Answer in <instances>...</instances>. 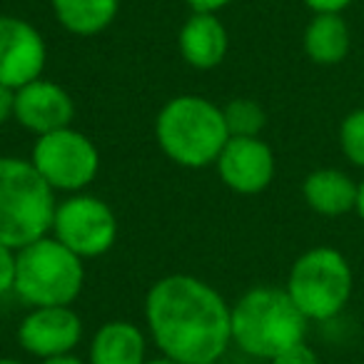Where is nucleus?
<instances>
[{
  "mask_svg": "<svg viewBox=\"0 0 364 364\" xmlns=\"http://www.w3.org/2000/svg\"><path fill=\"white\" fill-rule=\"evenodd\" d=\"M145 319L162 357L215 364L232 342V307L193 274H167L145 297Z\"/></svg>",
  "mask_w": 364,
  "mask_h": 364,
  "instance_id": "f257e3e1",
  "label": "nucleus"
},
{
  "mask_svg": "<svg viewBox=\"0 0 364 364\" xmlns=\"http://www.w3.org/2000/svg\"><path fill=\"white\" fill-rule=\"evenodd\" d=\"M155 135L172 162L193 170L215 165L230 140L223 107L200 95L167 100L157 112Z\"/></svg>",
  "mask_w": 364,
  "mask_h": 364,
  "instance_id": "f03ea898",
  "label": "nucleus"
},
{
  "mask_svg": "<svg viewBox=\"0 0 364 364\" xmlns=\"http://www.w3.org/2000/svg\"><path fill=\"white\" fill-rule=\"evenodd\" d=\"M55 210V190L31 160L0 157V245L18 252L46 237Z\"/></svg>",
  "mask_w": 364,
  "mask_h": 364,
  "instance_id": "7ed1b4c3",
  "label": "nucleus"
},
{
  "mask_svg": "<svg viewBox=\"0 0 364 364\" xmlns=\"http://www.w3.org/2000/svg\"><path fill=\"white\" fill-rule=\"evenodd\" d=\"M309 319L287 289L255 287L232 307V342L259 359H274L292 344L304 342Z\"/></svg>",
  "mask_w": 364,
  "mask_h": 364,
  "instance_id": "20e7f679",
  "label": "nucleus"
},
{
  "mask_svg": "<svg viewBox=\"0 0 364 364\" xmlns=\"http://www.w3.org/2000/svg\"><path fill=\"white\" fill-rule=\"evenodd\" d=\"M82 257L55 237H41L18 250L13 292L31 307H70L82 292Z\"/></svg>",
  "mask_w": 364,
  "mask_h": 364,
  "instance_id": "39448f33",
  "label": "nucleus"
},
{
  "mask_svg": "<svg viewBox=\"0 0 364 364\" xmlns=\"http://www.w3.org/2000/svg\"><path fill=\"white\" fill-rule=\"evenodd\" d=\"M284 289L304 317L324 322L337 317L352 297V267L332 247L307 250L292 264Z\"/></svg>",
  "mask_w": 364,
  "mask_h": 364,
  "instance_id": "423d86ee",
  "label": "nucleus"
},
{
  "mask_svg": "<svg viewBox=\"0 0 364 364\" xmlns=\"http://www.w3.org/2000/svg\"><path fill=\"white\" fill-rule=\"evenodd\" d=\"M31 162L53 190H63V193L85 190L100 170L95 142L73 127H63L38 137Z\"/></svg>",
  "mask_w": 364,
  "mask_h": 364,
  "instance_id": "0eeeda50",
  "label": "nucleus"
},
{
  "mask_svg": "<svg viewBox=\"0 0 364 364\" xmlns=\"http://www.w3.org/2000/svg\"><path fill=\"white\" fill-rule=\"evenodd\" d=\"M50 232L77 257H100L115 245L117 218L110 205L100 198L73 195L58 205Z\"/></svg>",
  "mask_w": 364,
  "mask_h": 364,
  "instance_id": "6e6552de",
  "label": "nucleus"
},
{
  "mask_svg": "<svg viewBox=\"0 0 364 364\" xmlns=\"http://www.w3.org/2000/svg\"><path fill=\"white\" fill-rule=\"evenodd\" d=\"M48 48L36 26L16 16H0V85L13 90L38 80Z\"/></svg>",
  "mask_w": 364,
  "mask_h": 364,
  "instance_id": "1a4fd4ad",
  "label": "nucleus"
},
{
  "mask_svg": "<svg viewBox=\"0 0 364 364\" xmlns=\"http://www.w3.org/2000/svg\"><path fill=\"white\" fill-rule=\"evenodd\" d=\"M80 337L82 322L73 307H33L18 327L21 347L41 359L70 354Z\"/></svg>",
  "mask_w": 364,
  "mask_h": 364,
  "instance_id": "9d476101",
  "label": "nucleus"
},
{
  "mask_svg": "<svg viewBox=\"0 0 364 364\" xmlns=\"http://www.w3.org/2000/svg\"><path fill=\"white\" fill-rule=\"evenodd\" d=\"M215 165L230 190L257 195L269 188L274 177V152L259 137H230Z\"/></svg>",
  "mask_w": 364,
  "mask_h": 364,
  "instance_id": "9b49d317",
  "label": "nucleus"
},
{
  "mask_svg": "<svg viewBox=\"0 0 364 364\" xmlns=\"http://www.w3.org/2000/svg\"><path fill=\"white\" fill-rule=\"evenodd\" d=\"M73 117L75 102L58 82L38 77L16 90V120L38 137L70 127Z\"/></svg>",
  "mask_w": 364,
  "mask_h": 364,
  "instance_id": "f8f14e48",
  "label": "nucleus"
},
{
  "mask_svg": "<svg viewBox=\"0 0 364 364\" xmlns=\"http://www.w3.org/2000/svg\"><path fill=\"white\" fill-rule=\"evenodd\" d=\"M228 31L218 13H193L180 28L177 46L185 63L198 70H213L228 55Z\"/></svg>",
  "mask_w": 364,
  "mask_h": 364,
  "instance_id": "ddd939ff",
  "label": "nucleus"
},
{
  "mask_svg": "<svg viewBox=\"0 0 364 364\" xmlns=\"http://www.w3.org/2000/svg\"><path fill=\"white\" fill-rule=\"evenodd\" d=\"M357 193L359 185H354L352 177L332 167L309 172L302 182V195L307 205L324 218H339L357 208Z\"/></svg>",
  "mask_w": 364,
  "mask_h": 364,
  "instance_id": "4468645a",
  "label": "nucleus"
},
{
  "mask_svg": "<svg viewBox=\"0 0 364 364\" xmlns=\"http://www.w3.org/2000/svg\"><path fill=\"white\" fill-rule=\"evenodd\" d=\"M145 334L127 319L105 322L90 342V364H145Z\"/></svg>",
  "mask_w": 364,
  "mask_h": 364,
  "instance_id": "2eb2a0df",
  "label": "nucleus"
},
{
  "mask_svg": "<svg viewBox=\"0 0 364 364\" xmlns=\"http://www.w3.org/2000/svg\"><path fill=\"white\" fill-rule=\"evenodd\" d=\"M304 53L317 65H337L349 53V28L339 13H314L304 31Z\"/></svg>",
  "mask_w": 364,
  "mask_h": 364,
  "instance_id": "dca6fc26",
  "label": "nucleus"
},
{
  "mask_svg": "<svg viewBox=\"0 0 364 364\" xmlns=\"http://www.w3.org/2000/svg\"><path fill=\"white\" fill-rule=\"evenodd\" d=\"M58 23L73 36H97L117 18L120 0H50Z\"/></svg>",
  "mask_w": 364,
  "mask_h": 364,
  "instance_id": "f3484780",
  "label": "nucleus"
},
{
  "mask_svg": "<svg viewBox=\"0 0 364 364\" xmlns=\"http://www.w3.org/2000/svg\"><path fill=\"white\" fill-rule=\"evenodd\" d=\"M223 115L230 137H259V132L267 125V115H264L262 105L250 100V97L230 100L223 107Z\"/></svg>",
  "mask_w": 364,
  "mask_h": 364,
  "instance_id": "a211bd4d",
  "label": "nucleus"
},
{
  "mask_svg": "<svg viewBox=\"0 0 364 364\" xmlns=\"http://www.w3.org/2000/svg\"><path fill=\"white\" fill-rule=\"evenodd\" d=\"M339 145L347 160L364 167V110H354L339 125Z\"/></svg>",
  "mask_w": 364,
  "mask_h": 364,
  "instance_id": "6ab92c4d",
  "label": "nucleus"
},
{
  "mask_svg": "<svg viewBox=\"0 0 364 364\" xmlns=\"http://www.w3.org/2000/svg\"><path fill=\"white\" fill-rule=\"evenodd\" d=\"M16 267H18V252L6 245H0V297L13 292L16 287Z\"/></svg>",
  "mask_w": 364,
  "mask_h": 364,
  "instance_id": "aec40b11",
  "label": "nucleus"
},
{
  "mask_svg": "<svg viewBox=\"0 0 364 364\" xmlns=\"http://www.w3.org/2000/svg\"><path fill=\"white\" fill-rule=\"evenodd\" d=\"M269 362L272 364H319V359L307 342H299V344L287 347L284 352H279L277 357L269 359Z\"/></svg>",
  "mask_w": 364,
  "mask_h": 364,
  "instance_id": "412c9836",
  "label": "nucleus"
},
{
  "mask_svg": "<svg viewBox=\"0 0 364 364\" xmlns=\"http://www.w3.org/2000/svg\"><path fill=\"white\" fill-rule=\"evenodd\" d=\"M11 117H16V90L0 85V125H6Z\"/></svg>",
  "mask_w": 364,
  "mask_h": 364,
  "instance_id": "4be33fe9",
  "label": "nucleus"
},
{
  "mask_svg": "<svg viewBox=\"0 0 364 364\" xmlns=\"http://www.w3.org/2000/svg\"><path fill=\"white\" fill-rule=\"evenodd\" d=\"M352 0H304V6L314 13H342L344 8H349Z\"/></svg>",
  "mask_w": 364,
  "mask_h": 364,
  "instance_id": "5701e85b",
  "label": "nucleus"
},
{
  "mask_svg": "<svg viewBox=\"0 0 364 364\" xmlns=\"http://www.w3.org/2000/svg\"><path fill=\"white\" fill-rule=\"evenodd\" d=\"M185 3L193 8V13H220L232 0H185Z\"/></svg>",
  "mask_w": 364,
  "mask_h": 364,
  "instance_id": "b1692460",
  "label": "nucleus"
},
{
  "mask_svg": "<svg viewBox=\"0 0 364 364\" xmlns=\"http://www.w3.org/2000/svg\"><path fill=\"white\" fill-rule=\"evenodd\" d=\"M43 364H85L80 362L77 357H73V354H63V357H50V359H43Z\"/></svg>",
  "mask_w": 364,
  "mask_h": 364,
  "instance_id": "393cba45",
  "label": "nucleus"
},
{
  "mask_svg": "<svg viewBox=\"0 0 364 364\" xmlns=\"http://www.w3.org/2000/svg\"><path fill=\"white\" fill-rule=\"evenodd\" d=\"M359 213V218L364 220V182L359 185V193H357V208H354Z\"/></svg>",
  "mask_w": 364,
  "mask_h": 364,
  "instance_id": "a878e982",
  "label": "nucleus"
},
{
  "mask_svg": "<svg viewBox=\"0 0 364 364\" xmlns=\"http://www.w3.org/2000/svg\"><path fill=\"white\" fill-rule=\"evenodd\" d=\"M145 364H180V362H175V359H170V357H157V359H147Z\"/></svg>",
  "mask_w": 364,
  "mask_h": 364,
  "instance_id": "bb28decb",
  "label": "nucleus"
},
{
  "mask_svg": "<svg viewBox=\"0 0 364 364\" xmlns=\"http://www.w3.org/2000/svg\"><path fill=\"white\" fill-rule=\"evenodd\" d=\"M0 364H23V362H18V359H13V357H0Z\"/></svg>",
  "mask_w": 364,
  "mask_h": 364,
  "instance_id": "cd10ccee",
  "label": "nucleus"
}]
</instances>
